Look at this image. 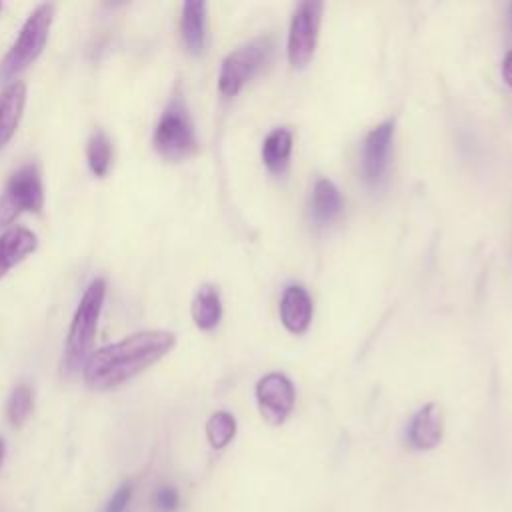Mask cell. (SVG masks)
<instances>
[{
	"label": "cell",
	"mask_w": 512,
	"mask_h": 512,
	"mask_svg": "<svg viewBox=\"0 0 512 512\" xmlns=\"http://www.w3.org/2000/svg\"><path fill=\"white\" fill-rule=\"evenodd\" d=\"M176 344L170 330H142L92 350L82 374L90 390H112L164 358Z\"/></svg>",
	"instance_id": "1"
},
{
	"label": "cell",
	"mask_w": 512,
	"mask_h": 512,
	"mask_svg": "<svg viewBox=\"0 0 512 512\" xmlns=\"http://www.w3.org/2000/svg\"><path fill=\"white\" fill-rule=\"evenodd\" d=\"M104 298H106V282L104 278H96L88 284V288L84 290L74 310L68 336H66V346H64V366L68 374L84 368L88 356L92 354V344L96 338Z\"/></svg>",
	"instance_id": "2"
},
{
	"label": "cell",
	"mask_w": 512,
	"mask_h": 512,
	"mask_svg": "<svg viewBox=\"0 0 512 512\" xmlns=\"http://www.w3.org/2000/svg\"><path fill=\"white\" fill-rule=\"evenodd\" d=\"M54 4H38L32 14L26 18L24 26L20 28L18 38L10 46V50L0 60V84H10L18 74H22L44 50L50 28L54 22Z\"/></svg>",
	"instance_id": "3"
},
{
	"label": "cell",
	"mask_w": 512,
	"mask_h": 512,
	"mask_svg": "<svg viewBox=\"0 0 512 512\" xmlns=\"http://www.w3.org/2000/svg\"><path fill=\"white\" fill-rule=\"evenodd\" d=\"M152 148L168 162L184 160L196 150L194 124L180 94L166 104L152 134Z\"/></svg>",
	"instance_id": "4"
},
{
	"label": "cell",
	"mask_w": 512,
	"mask_h": 512,
	"mask_svg": "<svg viewBox=\"0 0 512 512\" xmlns=\"http://www.w3.org/2000/svg\"><path fill=\"white\" fill-rule=\"evenodd\" d=\"M44 206V188L36 164L20 166L6 182L0 194V230L8 226L22 212H40Z\"/></svg>",
	"instance_id": "5"
},
{
	"label": "cell",
	"mask_w": 512,
	"mask_h": 512,
	"mask_svg": "<svg viewBox=\"0 0 512 512\" xmlns=\"http://www.w3.org/2000/svg\"><path fill=\"white\" fill-rule=\"evenodd\" d=\"M272 56V40L256 38L250 40L236 50H232L220 66L218 88L224 96H236L240 88L262 68L268 64Z\"/></svg>",
	"instance_id": "6"
},
{
	"label": "cell",
	"mask_w": 512,
	"mask_h": 512,
	"mask_svg": "<svg viewBox=\"0 0 512 512\" xmlns=\"http://www.w3.org/2000/svg\"><path fill=\"white\" fill-rule=\"evenodd\" d=\"M322 20V2L306 0L302 2L290 22L288 32V60L294 68H302L314 54L318 28Z\"/></svg>",
	"instance_id": "7"
},
{
	"label": "cell",
	"mask_w": 512,
	"mask_h": 512,
	"mask_svg": "<svg viewBox=\"0 0 512 512\" xmlns=\"http://www.w3.org/2000/svg\"><path fill=\"white\" fill-rule=\"evenodd\" d=\"M294 398H296L294 384L290 382L288 376L280 372L266 374L256 384V400H258L260 414L270 424H280L288 418L294 406Z\"/></svg>",
	"instance_id": "8"
},
{
	"label": "cell",
	"mask_w": 512,
	"mask_h": 512,
	"mask_svg": "<svg viewBox=\"0 0 512 512\" xmlns=\"http://www.w3.org/2000/svg\"><path fill=\"white\" fill-rule=\"evenodd\" d=\"M394 136V120H384L374 126L362 146V176L368 184H380L388 170V158Z\"/></svg>",
	"instance_id": "9"
},
{
	"label": "cell",
	"mask_w": 512,
	"mask_h": 512,
	"mask_svg": "<svg viewBox=\"0 0 512 512\" xmlns=\"http://www.w3.org/2000/svg\"><path fill=\"white\" fill-rule=\"evenodd\" d=\"M408 444L414 450H432L442 440V414L434 402L422 406L408 424Z\"/></svg>",
	"instance_id": "10"
},
{
	"label": "cell",
	"mask_w": 512,
	"mask_h": 512,
	"mask_svg": "<svg viewBox=\"0 0 512 512\" xmlns=\"http://www.w3.org/2000/svg\"><path fill=\"white\" fill-rule=\"evenodd\" d=\"M38 248V236L24 226H10L0 234V278Z\"/></svg>",
	"instance_id": "11"
},
{
	"label": "cell",
	"mask_w": 512,
	"mask_h": 512,
	"mask_svg": "<svg viewBox=\"0 0 512 512\" xmlns=\"http://www.w3.org/2000/svg\"><path fill=\"white\" fill-rule=\"evenodd\" d=\"M26 106V84L14 80L0 92V148L16 134Z\"/></svg>",
	"instance_id": "12"
},
{
	"label": "cell",
	"mask_w": 512,
	"mask_h": 512,
	"mask_svg": "<svg viewBox=\"0 0 512 512\" xmlns=\"http://www.w3.org/2000/svg\"><path fill=\"white\" fill-rule=\"evenodd\" d=\"M280 318L282 324L294 334H300L308 328L312 320V298L306 288L292 284L284 290L280 300Z\"/></svg>",
	"instance_id": "13"
},
{
	"label": "cell",
	"mask_w": 512,
	"mask_h": 512,
	"mask_svg": "<svg viewBox=\"0 0 512 512\" xmlns=\"http://www.w3.org/2000/svg\"><path fill=\"white\" fill-rule=\"evenodd\" d=\"M180 34L190 54H200L206 42V4L198 0L184 2L180 16Z\"/></svg>",
	"instance_id": "14"
},
{
	"label": "cell",
	"mask_w": 512,
	"mask_h": 512,
	"mask_svg": "<svg viewBox=\"0 0 512 512\" xmlns=\"http://www.w3.org/2000/svg\"><path fill=\"white\" fill-rule=\"evenodd\" d=\"M342 212V196L328 178H318L312 190V218L316 224H328Z\"/></svg>",
	"instance_id": "15"
},
{
	"label": "cell",
	"mask_w": 512,
	"mask_h": 512,
	"mask_svg": "<svg viewBox=\"0 0 512 512\" xmlns=\"http://www.w3.org/2000/svg\"><path fill=\"white\" fill-rule=\"evenodd\" d=\"M192 320L200 330H212L222 316L220 294L214 284H202L192 300Z\"/></svg>",
	"instance_id": "16"
},
{
	"label": "cell",
	"mask_w": 512,
	"mask_h": 512,
	"mask_svg": "<svg viewBox=\"0 0 512 512\" xmlns=\"http://www.w3.org/2000/svg\"><path fill=\"white\" fill-rule=\"evenodd\" d=\"M292 152V132L286 128L272 130L262 144V160L274 174H282L288 168Z\"/></svg>",
	"instance_id": "17"
},
{
	"label": "cell",
	"mask_w": 512,
	"mask_h": 512,
	"mask_svg": "<svg viewBox=\"0 0 512 512\" xmlns=\"http://www.w3.org/2000/svg\"><path fill=\"white\" fill-rule=\"evenodd\" d=\"M86 160H88V168L94 176L104 178L110 162H112V142L108 138V134L100 128H96L88 142H86Z\"/></svg>",
	"instance_id": "18"
},
{
	"label": "cell",
	"mask_w": 512,
	"mask_h": 512,
	"mask_svg": "<svg viewBox=\"0 0 512 512\" xmlns=\"http://www.w3.org/2000/svg\"><path fill=\"white\" fill-rule=\"evenodd\" d=\"M236 434V420L230 412L218 410L206 422V438L212 448L222 450L226 448Z\"/></svg>",
	"instance_id": "19"
},
{
	"label": "cell",
	"mask_w": 512,
	"mask_h": 512,
	"mask_svg": "<svg viewBox=\"0 0 512 512\" xmlns=\"http://www.w3.org/2000/svg\"><path fill=\"white\" fill-rule=\"evenodd\" d=\"M34 408V392L28 384H18L10 396H8V402H6V416H8V422L16 428H20L30 412Z\"/></svg>",
	"instance_id": "20"
},
{
	"label": "cell",
	"mask_w": 512,
	"mask_h": 512,
	"mask_svg": "<svg viewBox=\"0 0 512 512\" xmlns=\"http://www.w3.org/2000/svg\"><path fill=\"white\" fill-rule=\"evenodd\" d=\"M154 508L158 512H176L178 504H180V494L174 486H160L154 492Z\"/></svg>",
	"instance_id": "21"
},
{
	"label": "cell",
	"mask_w": 512,
	"mask_h": 512,
	"mask_svg": "<svg viewBox=\"0 0 512 512\" xmlns=\"http://www.w3.org/2000/svg\"><path fill=\"white\" fill-rule=\"evenodd\" d=\"M130 500H132V484H122V486L112 494V498L108 500L104 512H126Z\"/></svg>",
	"instance_id": "22"
},
{
	"label": "cell",
	"mask_w": 512,
	"mask_h": 512,
	"mask_svg": "<svg viewBox=\"0 0 512 512\" xmlns=\"http://www.w3.org/2000/svg\"><path fill=\"white\" fill-rule=\"evenodd\" d=\"M502 78L512 88V50L502 60Z\"/></svg>",
	"instance_id": "23"
},
{
	"label": "cell",
	"mask_w": 512,
	"mask_h": 512,
	"mask_svg": "<svg viewBox=\"0 0 512 512\" xmlns=\"http://www.w3.org/2000/svg\"><path fill=\"white\" fill-rule=\"evenodd\" d=\"M4 452H6V448H4V440L0 438V464H2V460H4Z\"/></svg>",
	"instance_id": "24"
},
{
	"label": "cell",
	"mask_w": 512,
	"mask_h": 512,
	"mask_svg": "<svg viewBox=\"0 0 512 512\" xmlns=\"http://www.w3.org/2000/svg\"><path fill=\"white\" fill-rule=\"evenodd\" d=\"M510 12H512V6H510Z\"/></svg>",
	"instance_id": "25"
},
{
	"label": "cell",
	"mask_w": 512,
	"mask_h": 512,
	"mask_svg": "<svg viewBox=\"0 0 512 512\" xmlns=\"http://www.w3.org/2000/svg\"><path fill=\"white\" fill-rule=\"evenodd\" d=\"M0 10H2V4H0Z\"/></svg>",
	"instance_id": "26"
}]
</instances>
